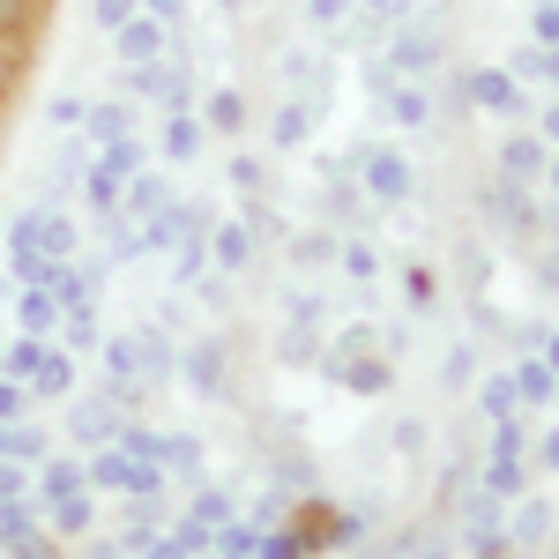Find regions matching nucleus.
<instances>
[{
  "mask_svg": "<svg viewBox=\"0 0 559 559\" xmlns=\"http://www.w3.org/2000/svg\"><path fill=\"white\" fill-rule=\"evenodd\" d=\"M83 477H90V492H128V500H157V485H165L157 463H134L120 448H97Z\"/></svg>",
  "mask_w": 559,
  "mask_h": 559,
  "instance_id": "nucleus-2",
  "label": "nucleus"
},
{
  "mask_svg": "<svg viewBox=\"0 0 559 559\" xmlns=\"http://www.w3.org/2000/svg\"><path fill=\"white\" fill-rule=\"evenodd\" d=\"M306 15H313V23H329V31H336V23H344V15H350V0H313V8H306Z\"/></svg>",
  "mask_w": 559,
  "mask_h": 559,
  "instance_id": "nucleus-35",
  "label": "nucleus"
},
{
  "mask_svg": "<svg viewBox=\"0 0 559 559\" xmlns=\"http://www.w3.org/2000/svg\"><path fill=\"white\" fill-rule=\"evenodd\" d=\"M120 426H128V411H120L112 395H90V403H75V418H68V432H75L83 448H112Z\"/></svg>",
  "mask_w": 559,
  "mask_h": 559,
  "instance_id": "nucleus-6",
  "label": "nucleus"
},
{
  "mask_svg": "<svg viewBox=\"0 0 559 559\" xmlns=\"http://www.w3.org/2000/svg\"><path fill=\"white\" fill-rule=\"evenodd\" d=\"M52 128H83V97H52Z\"/></svg>",
  "mask_w": 559,
  "mask_h": 559,
  "instance_id": "nucleus-34",
  "label": "nucleus"
},
{
  "mask_svg": "<svg viewBox=\"0 0 559 559\" xmlns=\"http://www.w3.org/2000/svg\"><path fill=\"white\" fill-rule=\"evenodd\" d=\"M463 90H471V105H477V112H522V105H530V90H522L515 75H508V68H477V75H471Z\"/></svg>",
  "mask_w": 559,
  "mask_h": 559,
  "instance_id": "nucleus-7",
  "label": "nucleus"
},
{
  "mask_svg": "<svg viewBox=\"0 0 559 559\" xmlns=\"http://www.w3.org/2000/svg\"><path fill=\"white\" fill-rule=\"evenodd\" d=\"M344 269H350V276H358V284H366V276L381 269V254H373L366 239H344Z\"/></svg>",
  "mask_w": 559,
  "mask_h": 559,
  "instance_id": "nucleus-30",
  "label": "nucleus"
},
{
  "mask_svg": "<svg viewBox=\"0 0 559 559\" xmlns=\"http://www.w3.org/2000/svg\"><path fill=\"white\" fill-rule=\"evenodd\" d=\"M68 492H90L83 463H68V455H45V471H38V500H68Z\"/></svg>",
  "mask_w": 559,
  "mask_h": 559,
  "instance_id": "nucleus-17",
  "label": "nucleus"
},
{
  "mask_svg": "<svg viewBox=\"0 0 559 559\" xmlns=\"http://www.w3.org/2000/svg\"><path fill=\"white\" fill-rule=\"evenodd\" d=\"M381 105H388V120H395V128H426V112H432L418 83H411V90H395V83H388V90H381Z\"/></svg>",
  "mask_w": 559,
  "mask_h": 559,
  "instance_id": "nucleus-23",
  "label": "nucleus"
},
{
  "mask_svg": "<svg viewBox=\"0 0 559 559\" xmlns=\"http://www.w3.org/2000/svg\"><path fill=\"white\" fill-rule=\"evenodd\" d=\"M157 150H165L173 165L202 157V120H194V112H165V134H157Z\"/></svg>",
  "mask_w": 559,
  "mask_h": 559,
  "instance_id": "nucleus-15",
  "label": "nucleus"
},
{
  "mask_svg": "<svg viewBox=\"0 0 559 559\" xmlns=\"http://www.w3.org/2000/svg\"><path fill=\"white\" fill-rule=\"evenodd\" d=\"M508 75H515V83H559V60H552V45H522Z\"/></svg>",
  "mask_w": 559,
  "mask_h": 559,
  "instance_id": "nucleus-25",
  "label": "nucleus"
},
{
  "mask_svg": "<svg viewBox=\"0 0 559 559\" xmlns=\"http://www.w3.org/2000/svg\"><path fill=\"white\" fill-rule=\"evenodd\" d=\"M403 299H411V306H432V276H426V269H403Z\"/></svg>",
  "mask_w": 559,
  "mask_h": 559,
  "instance_id": "nucleus-32",
  "label": "nucleus"
},
{
  "mask_svg": "<svg viewBox=\"0 0 559 559\" xmlns=\"http://www.w3.org/2000/svg\"><path fill=\"white\" fill-rule=\"evenodd\" d=\"M477 403H485L492 418H508V411H515V388H508V381H492V388H485V395H477Z\"/></svg>",
  "mask_w": 559,
  "mask_h": 559,
  "instance_id": "nucleus-33",
  "label": "nucleus"
},
{
  "mask_svg": "<svg viewBox=\"0 0 559 559\" xmlns=\"http://www.w3.org/2000/svg\"><path fill=\"white\" fill-rule=\"evenodd\" d=\"M23 75H31V52H15V45H0V112L15 105V90H23Z\"/></svg>",
  "mask_w": 559,
  "mask_h": 559,
  "instance_id": "nucleus-27",
  "label": "nucleus"
},
{
  "mask_svg": "<svg viewBox=\"0 0 559 559\" xmlns=\"http://www.w3.org/2000/svg\"><path fill=\"white\" fill-rule=\"evenodd\" d=\"M105 381H150L142 373V336H112L105 344Z\"/></svg>",
  "mask_w": 559,
  "mask_h": 559,
  "instance_id": "nucleus-22",
  "label": "nucleus"
},
{
  "mask_svg": "<svg viewBox=\"0 0 559 559\" xmlns=\"http://www.w3.org/2000/svg\"><path fill=\"white\" fill-rule=\"evenodd\" d=\"M210 128L216 134H239V128H247V97H239V90H216V97H210Z\"/></svg>",
  "mask_w": 559,
  "mask_h": 559,
  "instance_id": "nucleus-26",
  "label": "nucleus"
},
{
  "mask_svg": "<svg viewBox=\"0 0 559 559\" xmlns=\"http://www.w3.org/2000/svg\"><path fill=\"white\" fill-rule=\"evenodd\" d=\"M187 381L202 388V395H216V388H224V344H202V350H187Z\"/></svg>",
  "mask_w": 559,
  "mask_h": 559,
  "instance_id": "nucleus-24",
  "label": "nucleus"
},
{
  "mask_svg": "<svg viewBox=\"0 0 559 559\" xmlns=\"http://www.w3.org/2000/svg\"><path fill=\"white\" fill-rule=\"evenodd\" d=\"M128 15H134V0H90V23H97L105 38H112V31H120Z\"/></svg>",
  "mask_w": 559,
  "mask_h": 559,
  "instance_id": "nucleus-29",
  "label": "nucleus"
},
{
  "mask_svg": "<svg viewBox=\"0 0 559 559\" xmlns=\"http://www.w3.org/2000/svg\"><path fill=\"white\" fill-rule=\"evenodd\" d=\"M552 381H559L552 350H537V358H522L515 373H508V388H515V403H522V411H545V403H552Z\"/></svg>",
  "mask_w": 559,
  "mask_h": 559,
  "instance_id": "nucleus-9",
  "label": "nucleus"
},
{
  "mask_svg": "<svg viewBox=\"0 0 559 559\" xmlns=\"http://www.w3.org/2000/svg\"><path fill=\"white\" fill-rule=\"evenodd\" d=\"M142 15H157V23H179V0H134Z\"/></svg>",
  "mask_w": 559,
  "mask_h": 559,
  "instance_id": "nucleus-36",
  "label": "nucleus"
},
{
  "mask_svg": "<svg viewBox=\"0 0 559 559\" xmlns=\"http://www.w3.org/2000/svg\"><path fill=\"white\" fill-rule=\"evenodd\" d=\"M545 173H552V142L515 134V142L500 150V179H515V187H545Z\"/></svg>",
  "mask_w": 559,
  "mask_h": 559,
  "instance_id": "nucleus-8",
  "label": "nucleus"
},
{
  "mask_svg": "<svg viewBox=\"0 0 559 559\" xmlns=\"http://www.w3.org/2000/svg\"><path fill=\"white\" fill-rule=\"evenodd\" d=\"M165 45H173V23H157V15H142V8H134L128 23L112 31V52H120L128 68H150V60H165Z\"/></svg>",
  "mask_w": 559,
  "mask_h": 559,
  "instance_id": "nucleus-3",
  "label": "nucleus"
},
{
  "mask_svg": "<svg viewBox=\"0 0 559 559\" xmlns=\"http://www.w3.org/2000/svg\"><path fill=\"white\" fill-rule=\"evenodd\" d=\"M0 463H23V471L45 463V432H31L23 418H15V426H0Z\"/></svg>",
  "mask_w": 559,
  "mask_h": 559,
  "instance_id": "nucleus-20",
  "label": "nucleus"
},
{
  "mask_svg": "<svg viewBox=\"0 0 559 559\" xmlns=\"http://www.w3.org/2000/svg\"><path fill=\"white\" fill-rule=\"evenodd\" d=\"M165 202H173V194H165V179H157V173H134L128 187H120V216H157Z\"/></svg>",
  "mask_w": 559,
  "mask_h": 559,
  "instance_id": "nucleus-18",
  "label": "nucleus"
},
{
  "mask_svg": "<svg viewBox=\"0 0 559 559\" xmlns=\"http://www.w3.org/2000/svg\"><path fill=\"white\" fill-rule=\"evenodd\" d=\"M306 134H313V112H306V105H284V112H276V150H299Z\"/></svg>",
  "mask_w": 559,
  "mask_h": 559,
  "instance_id": "nucleus-28",
  "label": "nucleus"
},
{
  "mask_svg": "<svg viewBox=\"0 0 559 559\" xmlns=\"http://www.w3.org/2000/svg\"><path fill=\"white\" fill-rule=\"evenodd\" d=\"M23 403H31V388H23V381H0V426H15V418H23Z\"/></svg>",
  "mask_w": 559,
  "mask_h": 559,
  "instance_id": "nucleus-31",
  "label": "nucleus"
},
{
  "mask_svg": "<svg viewBox=\"0 0 559 559\" xmlns=\"http://www.w3.org/2000/svg\"><path fill=\"white\" fill-rule=\"evenodd\" d=\"M45 350H52V336H23V344H8V350H0V373H8V381H31V373L45 366Z\"/></svg>",
  "mask_w": 559,
  "mask_h": 559,
  "instance_id": "nucleus-21",
  "label": "nucleus"
},
{
  "mask_svg": "<svg viewBox=\"0 0 559 559\" xmlns=\"http://www.w3.org/2000/svg\"><path fill=\"white\" fill-rule=\"evenodd\" d=\"M15 321H23V336H52V329H60V299H52L45 284H23V292H15Z\"/></svg>",
  "mask_w": 559,
  "mask_h": 559,
  "instance_id": "nucleus-14",
  "label": "nucleus"
},
{
  "mask_svg": "<svg viewBox=\"0 0 559 559\" xmlns=\"http://www.w3.org/2000/svg\"><path fill=\"white\" fill-rule=\"evenodd\" d=\"M75 247H83V231H75V216L68 210H23L15 224H8V261H15V284H45V269L52 261H75Z\"/></svg>",
  "mask_w": 559,
  "mask_h": 559,
  "instance_id": "nucleus-1",
  "label": "nucleus"
},
{
  "mask_svg": "<svg viewBox=\"0 0 559 559\" xmlns=\"http://www.w3.org/2000/svg\"><path fill=\"white\" fill-rule=\"evenodd\" d=\"M329 381L350 388V395H388V358H329Z\"/></svg>",
  "mask_w": 559,
  "mask_h": 559,
  "instance_id": "nucleus-11",
  "label": "nucleus"
},
{
  "mask_svg": "<svg viewBox=\"0 0 559 559\" xmlns=\"http://www.w3.org/2000/svg\"><path fill=\"white\" fill-rule=\"evenodd\" d=\"M38 31H45V0H0V45L38 52Z\"/></svg>",
  "mask_w": 559,
  "mask_h": 559,
  "instance_id": "nucleus-10",
  "label": "nucleus"
},
{
  "mask_svg": "<svg viewBox=\"0 0 559 559\" xmlns=\"http://www.w3.org/2000/svg\"><path fill=\"white\" fill-rule=\"evenodd\" d=\"M83 128H90V142H120V134L134 128V105H83Z\"/></svg>",
  "mask_w": 559,
  "mask_h": 559,
  "instance_id": "nucleus-19",
  "label": "nucleus"
},
{
  "mask_svg": "<svg viewBox=\"0 0 559 559\" xmlns=\"http://www.w3.org/2000/svg\"><path fill=\"white\" fill-rule=\"evenodd\" d=\"M202 239H210V261H216V269H231V276L254 261V231H247V224H210Z\"/></svg>",
  "mask_w": 559,
  "mask_h": 559,
  "instance_id": "nucleus-13",
  "label": "nucleus"
},
{
  "mask_svg": "<svg viewBox=\"0 0 559 559\" xmlns=\"http://www.w3.org/2000/svg\"><path fill=\"white\" fill-rule=\"evenodd\" d=\"M83 559H128V552H120V545H97V552H83Z\"/></svg>",
  "mask_w": 559,
  "mask_h": 559,
  "instance_id": "nucleus-37",
  "label": "nucleus"
},
{
  "mask_svg": "<svg viewBox=\"0 0 559 559\" xmlns=\"http://www.w3.org/2000/svg\"><path fill=\"white\" fill-rule=\"evenodd\" d=\"M23 388H31V395H68V388H75V350L52 344V350H45V366H38Z\"/></svg>",
  "mask_w": 559,
  "mask_h": 559,
  "instance_id": "nucleus-16",
  "label": "nucleus"
},
{
  "mask_svg": "<svg viewBox=\"0 0 559 559\" xmlns=\"http://www.w3.org/2000/svg\"><path fill=\"white\" fill-rule=\"evenodd\" d=\"M388 68H395V75H411V83H426L432 68H440V38H432L426 23H403V31L388 38Z\"/></svg>",
  "mask_w": 559,
  "mask_h": 559,
  "instance_id": "nucleus-4",
  "label": "nucleus"
},
{
  "mask_svg": "<svg viewBox=\"0 0 559 559\" xmlns=\"http://www.w3.org/2000/svg\"><path fill=\"white\" fill-rule=\"evenodd\" d=\"M350 165H358V179H366V194H373V202H403V194H411V165H403L395 150H373V157L358 150Z\"/></svg>",
  "mask_w": 559,
  "mask_h": 559,
  "instance_id": "nucleus-5",
  "label": "nucleus"
},
{
  "mask_svg": "<svg viewBox=\"0 0 559 559\" xmlns=\"http://www.w3.org/2000/svg\"><path fill=\"white\" fill-rule=\"evenodd\" d=\"M45 530L52 537H83L90 522H97V492H68V500H45Z\"/></svg>",
  "mask_w": 559,
  "mask_h": 559,
  "instance_id": "nucleus-12",
  "label": "nucleus"
}]
</instances>
